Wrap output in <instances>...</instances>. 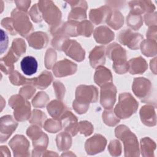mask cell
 <instances>
[{
  "instance_id": "cell-5",
  "label": "cell",
  "mask_w": 157,
  "mask_h": 157,
  "mask_svg": "<svg viewBox=\"0 0 157 157\" xmlns=\"http://www.w3.org/2000/svg\"><path fill=\"white\" fill-rule=\"evenodd\" d=\"M11 18L15 30L22 36H26L33 30L32 25L25 12L14 9L12 12Z\"/></svg>"
},
{
  "instance_id": "cell-10",
  "label": "cell",
  "mask_w": 157,
  "mask_h": 157,
  "mask_svg": "<svg viewBox=\"0 0 157 157\" xmlns=\"http://www.w3.org/2000/svg\"><path fill=\"white\" fill-rule=\"evenodd\" d=\"M116 88L112 83L103 85L101 92V104L106 109H111L115 102Z\"/></svg>"
},
{
  "instance_id": "cell-14",
  "label": "cell",
  "mask_w": 157,
  "mask_h": 157,
  "mask_svg": "<svg viewBox=\"0 0 157 157\" xmlns=\"http://www.w3.org/2000/svg\"><path fill=\"white\" fill-rule=\"evenodd\" d=\"M9 145L12 149L14 156H24L28 152L29 142L27 139L20 135H16L9 142Z\"/></svg>"
},
{
  "instance_id": "cell-26",
  "label": "cell",
  "mask_w": 157,
  "mask_h": 157,
  "mask_svg": "<svg viewBox=\"0 0 157 157\" xmlns=\"http://www.w3.org/2000/svg\"><path fill=\"white\" fill-rule=\"evenodd\" d=\"M53 77L50 72H43L38 77L31 79V82L39 89H45L52 82Z\"/></svg>"
},
{
  "instance_id": "cell-38",
  "label": "cell",
  "mask_w": 157,
  "mask_h": 157,
  "mask_svg": "<svg viewBox=\"0 0 157 157\" xmlns=\"http://www.w3.org/2000/svg\"><path fill=\"white\" fill-rule=\"evenodd\" d=\"M56 58V55L54 50L52 49H49L47 50L45 56V66L47 68L50 69L52 67L53 63H55Z\"/></svg>"
},
{
  "instance_id": "cell-37",
  "label": "cell",
  "mask_w": 157,
  "mask_h": 157,
  "mask_svg": "<svg viewBox=\"0 0 157 157\" xmlns=\"http://www.w3.org/2000/svg\"><path fill=\"white\" fill-rule=\"evenodd\" d=\"M80 130L82 134H85V136H89L92 133L93 128L89 122L87 121H82L78 124V131Z\"/></svg>"
},
{
  "instance_id": "cell-35",
  "label": "cell",
  "mask_w": 157,
  "mask_h": 157,
  "mask_svg": "<svg viewBox=\"0 0 157 157\" xmlns=\"http://www.w3.org/2000/svg\"><path fill=\"white\" fill-rule=\"evenodd\" d=\"M44 128L47 131H49L52 133H55L61 129V125L58 120L50 119L45 122Z\"/></svg>"
},
{
  "instance_id": "cell-15",
  "label": "cell",
  "mask_w": 157,
  "mask_h": 157,
  "mask_svg": "<svg viewBox=\"0 0 157 157\" xmlns=\"http://www.w3.org/2000/svg\"><path fill=\"white\" fill-rule=\"evenodd\" d=\"M150 86V82L145 78H136L132 85V91L134 94L140 99L144 98L149 91Z\"/></svg>"
},
{
  "instance_id": "cell-22",
  "label": "cell",
  "mask_w": 157,
  "mask_h": 157,
  "mask_svg": "<svg viewBox=\"0 0 157 157\" xmlns=\"http://www.w3.org/2000/svg\"><path fill=\"white\" fill-rule=\"evenodd\" d=\"M94 81L99 86H102L112 82V76L110 71L104 67L99 66L94 74Z\"/></svg>"
},
{
  "instance_id": "cell-29",
  "label": "cell",
  "mask_w": 157,
  "mask_h": 157,
  "mask_svg": "<svg viewBox=\"0 0 157 157\" xmlns=\"http://www.w3.org/2000/svg\"><path fill=\"white\" fill-rule=\"evenodd\" d=\"M58 148L59 150H64L69 148L71 145V144L65 142H71V139L69 135L66 132H62L57 136L56 138Z\"/></svg>"
},
{
  "instance_id": "cell-16",
  "label": "cell",
  "mask_w": 157,
  "mask_h": 157,
  "mask_svg": "<svg viewBox=\"0 0 157 157\" xmlns=\"http://www.w3.org/2000/svg\"><path fill=\"white\" fill-rule=\"evenodd\" d=\"M110 14V8L105 6L97 9H91L90 12V18L94 23L99 24L107 21Z\"/></svg>"
},
{
  "instance_id": "cell-4",
  "label": "cell",
  "mask_w": 157,
  "mask_h": 157,
  "mask_svg": "<svg viewBox=\"0 0 157 157\" xmlns=\"http://www.w3.org/2000/svg\"><path fill=\"white\" fill-rule=\"evenodd\" d=\"M9 105L14 109V117L18 121L28 120L30 117V104L18 95L12 96L9 99Z\"/></svg>"
},
{
  "instance_id": "cell-21",
  "label": "cell",
  "mask_w": 157,
  "mask_h": 157,
  "mask_svg": "<svg viewBox=\"0 0 157 157\" xmlns=\"http://www.w3.org/2000/svg\"><path fill=\"white\" fill-rule=\"evenodd\" d=\"M74 3V6H71L74 9H72L71 12L68 16L69 20H83L86 18V9L87 8L86 2L85 1H77V4H75V1H72Z\"/></svg>"
},
{
  "instance_id": "cell-18",
  "label": "cell",
  "mask_w": 157,
  "mask_h": 157,
  "mask_svg": "<svg viewBox=\"0 0 157 157\" xmlns=\"http://www.w3.org/2000/svg\"><path fill=\"white\" fill-rule=\"evenodd\" d=\"M18 56L10 49L6 56L1 59V71L6 74H10L13 71L14 67L13 63L18 60Z\"/></svg>"
},
{
  "instance_id": "cell-44",
  "label": "cell",
  "mask_w": 157,
  "mask_h": 157,
  "mask_svg": "<svg viewBox=\"0 0 157 157\" xmlns=\"http://www.w3.org/2000/svg\"><path fill=\"white\" fill-rule=\"evenodd\" d=\"M1 54H2L7 49L8 46V37L7 36L2 29H1Z\"/></svg>"
},
{
  "instance_id": "cell-43",
  "label": "cell",
  "mask_w": 157,
  "mask_h": 157,
  "mask_svg": "<svg viewBox=\"0 0 157 157\" xmlns=\"http://www.w3.org/2000/svg\"><path fill=\"white\" fill-rule=\"evenodd\" d=\"M35 92V88L31 85H28L21 88L19 91L20 94L24 96L26 99H30Z\"/></svg>"
},
{
  "instance_id": "cell-17",
  "label": "cell",
  "mask_w": 157,
  "mask_h": 157,
  "mask_svg": "<svg viewBox=\"0 0 157 157\" xmlns=\"http://www.w3.org/2000/svg\"><path fill=\"white\" fill-rule=\"evenodd\" d=\"M94 36L97 42L102 44H105L113 39L114 33L107 27L102 26L95 29L94 32Z\"/></svg>"
},
{
  "instance_id": "cell-31",
  "label": "cell",
  "mask_w": 157,
  "mask_h": 157,
  "mask_svg": "<svg viewBox=\"0 0 157 157\" xmlns=\"http://www.w3.org/2000/svg\"><path fill=\"white\" fill-rule=\"evenodd\" d=\"M11 50L18 56H20L26 51V44L25 41L21 39H15L12 42Z\"/></svg>"
},
{
  "instance_id": "cell-6",
  "label": "cell",
  "mask_w": 157,
  "mask_h": 157,
  "mask_svg": "<svg viewBox=\"0 0 157 157\" xmlns=\"http://www.w3.org/2000/svg\"><path fill=\"white\" fill-rule=\"evenodd\" d=\"M38 7L44 20L48 24L54 25L60 20L61 12L52 1H39Z\"/></svg>"
},
{
  "instance_id": "cell-23",
  "label": "cell",
  "mask_w": 157,
  "mask_h": 157,
  "mask_svg": "<svg viewBox=\"0 0 157 157\" xmlns=\"http://www.w3.org/2000/svg\"><path fill=\"white\" fill-rule=\"evenodd\" d=\"M63 126L65 131L71 133L72 136L77 134L78 131V124H77L76 117L71 112H67L62 118Z\"/></svg>"
},
{
  "instance_id": "cell-19",
  "label": "cell",
  "mask_w": 157,
  "mask_h": 157,
  "mask_svg": "<svg viewBox=\"0 0 157 157\" xmlns=\"http://www.w3.org/2000/svg\"><path fill=\"white\" fill-rule=\"evenodd\" d=\"M29 45L36 49H40L47 45L48 37L45 33L36 32L27 38Z\"/></svg>"
},
{
  "instance_id": "cell-24",
  "label": "cell",
  "mask_w": 157,
  "mask_h": 157,
  "mask_svg": "<svg viewBox=\"0 0 157 157\" xmlns=\"http://www.w3.org/2000/svg\"><path fill=\"white\" fill-rule=\"evenodd\" d=\"M104 47L102 46L96 47L90 53V61L93 67L99 66L105 63Z\"/></svg>"
},
{
  "instance_id": "cell-32",
  "label": "cell",
  "mask_w": 157,
  "mask_h": 157,
  "mask_svg": "<svg viewBox=\"0 0 157 157\" xmlns=\"http://www.w3.org/2000/svg\"><path fill=\"white\" fill-rule=\"evenodd\" d=\"M142 22V17L140 15L130 13L127 17V24L134 30H136L140 27Z\"/></svg>"
},
{
  "instance_id": "cell-8",
  "label": "cell",
  "mask_w": 157,
  "mask_h": 157,
  "mask_svg": "<svg viewBox=\"0 0 157 157\" xmlns=\"http://www.w3.org/2000/svg\"><path fill=\"white\" fill-rule=\"evenodd\" d=\"M66 54L77 61L84 59L85 51L78 43L75 40H66L62 46V48Z\"/></svg>"
},
{
  "instance_id": "cell-39",
  "label": "cell",
  "mask_w": 157,
  "mask_h": 157,
  "mask_svg": "<svg viewBox=\"0 0 157 157\" xmlns=\"http://www.w3.org/2000/svg\"><path fill=\"white\" fill-rule=\"evenodd\" d=\"M45 118L46 116L44 113H43V112L39 110H35L33 111V117L30 121L31 122V123H36L41 126L43 121L45 120Z\"/></svg>"
},
{
  "instance_id": "cell-13",
  "label": "cell",
  "mask_w": 157,
  "mask_h": 157,
  "mask_svg": "<svg viewBox=\"0 0 157 157\" xmlns=\"http://www.w3.org/2000/svg\"><path fill=\"white\" fill-rule=\"evenodd\" d=\"M77 65L75 63L64 59L58 62L53 68V71L56 77H63L73 74L77 70Z\"/></svg>"
},
{
  "instance_id": "cell-2",
  "label": "cell",
  "mask_w": 157,
  "mask_h": 157,
  "mask_svg": "<svg viewBox=\"0 0 157 157\" xmlns=\"http://www.w3.org/2000/svg\"><path fill=\"white\" fill-rule=\"evenodd\" d=\"M116 136L124 142L125 156H138V144L136 137L125 126L121 125L115 130Z\"/></svg>"
},
{
  "instance_id": "cell-1",
  "label": "cell",
  "mask_w": 157,
  "mask_h": 157,
  "mask_svg": "<svg viewBox=\"0 0 157 157\" xmlns=\"http://www.w3.org/2000/svg\"><path fill=\"white\" fill-rule=\"evenodd\" d=\"M107 55L113 61V67L119 74H124L129 69L128 63L126 61V51L116 43L111 44L107 49Z\"/></svg>"
},
{
  "instance_id": "cell-25",
  "label": "cell",
  "mask_w": 157,
  "mask_h": 157,
  "mask_svg": "<svg viewBox=\"0 0 157 157\" xmlns=\"http://www.w3.org/2000/svg\"><path fill=\"white\" fill-rule=\"evenodd\" d=\"M129 72L131 74H140L147 69V64L144 58L139 57L131 59L128 63Z\"/></svg>"
},
{
  "instance_id": "cell-41",
  "label": "cell",
  "mask_w": 157,
  "mask_h": 157,
  "mask_svg": "<svg viewBox=\"0 0 157 157\" xmlns=\"http://www.w3.org/2000/svg\"><path fill=\"white\" fill-rule=\"evenodd\" d=\"M109 149L112 155H120L121 153V145L118 140L112 141L109 145Z\"/></svg>"
},
{
  "instance_id": "cell-9",
  "label": "cell",
  "mask_w": 157,
  "mask_h": 157,
  "mask_svg": "<svg viewBox=\"0 0 157 157\" xmlns=\"http://www.w3.org/2000/svg\"><path fill=\"white\" fill-rule=\"evenodd\" d=\"M143 37L138 33H134L130 29H126L122 31L118 36V39L121 44L127 45L131 49L136 50L139 48V43Z\"/></svg>"
},
{
  "instance_id": "cell-45",
  "label": "cell",
  "mask_w": 157,
  "mask_h": 157,
  "mask_svg": "<svg viewBox=\"0 0 157 157\" xmlns=\"http://www.w3.org/2000/svg\"><path fill=\"white\" fill-rule=\"evenodd\" d=\"M15 3L17 4L18 10L25 12L28 9L31 1H15Z\"/></svg>"
},
{
  "instance_id": "cell-34",
  "label": "cell",
  "mask_w": 157,
  "mask_h": 157,
  "mask_svg": "<svg viewBox=\"0 0 157 157\" xmlns=\"http://www.w3.org/2000/svg\"><path fill=\"white\" fill-rule=\"evenodd\" d=\"M48 101V97L44 92H40L37 94L33 100V104L36 107H42L45 105Z\"/></svg>"
},
{
  "instance_id": "cell-28",
  "label": "cell",
  "mask_w": 157,
  "mask_h": 157,
  "mask_svg": "<svg viewBox=\"0 0 157 157\" xmlns=\"http://www.w3.org/2000/svg\"><path fill=\"white\" fill-rule=\"evenodd\" d=\"M106 22L111 28L117 30L123 25L124 19L120 12L114 11L113 13H111Z\"/></svg>"
},
{
  "instance_id": "cell-40",
  "label": "cell",
  "mask_w": 157,
  "mask_h": 157,
  "mask_svg": "<svg viewBox=\"0 0 157 157\" xmlns=\"http://www.w3.org/2000/svg\"><path fill=\"white\" fill-rule=\"evenodd\" d=\"M1 25L4 28H6L12 35H15L17 34V32L13 28V22L11 18H3L1 21Z\"/></svg>"
},
{
  "instance_id": "cell-33",
  "label": "cell",
  "mask_w": 157,
  "mask_h": 157,
  "mask_svg": "<svg viewBox=\"0 0 157 157\" xmlns=\"http://www.w3.org/2000/svg\"><path fill=\"white\" fill-rule=\"evenodd\" d=\"M9 80L12 84L15 85H23L25 83H27L28 82L31 81V80L26 79V78L22 76L17 71H13L10 73Z\"/></svg>"
},
{
  "instance_id": "cell-27",
  "label": "cell",
  "mask_w": 157,
  "mask_h": 157,
  "mask_svg": "<svg viewBox=\"0 0 157 157\" xmlns=\"http://www.w3.org/2000/svg\"><path fill=\"white\" fill-rule=\"evenodd\" d=\"M47 110L52 117L58 118L61 116L64 110V105L62 104V102L57 100H55L48 104Z\"/></svg>"
},
{
  "instance_id": "cell-11",
  "label": "cell",
  "mask_w": 157,
  "mask_h": 157,
  "mask_svg": "<svg viewBox=\"0 0 157 157\" xmlns=\"http://www.w3.org/2000/svg\"><path fill=\"white\" fill-rule=\"evenodd\" d=\"M18 123L10 115H6L1 118V142L7 140L15 130Z\"/></svg>"
},
{
  "instance_id": "cell-3",
  "label": "cell",
  "mask_w": 157,
  "mask_h": 157,
  "mask_svg": "<svg viewBox=\"0 0 157 157\" xmlns=\"http://www.w3.org/2000/svg\"><path fill=\"white\" fill-rule=\"evenodd\" d=\"M137 107L138 103L129 93L121 94L115 113L120 118H127L136 112Z\"/></svg>"
},
{
  "instance_id": "cell-36",
  "label": "cell",
  "mask_w": 157,
  "mask_h": 157,
  "mask_svg": "<svg viewBox=\"0 0 157 157\" xmlns=\"http://www.w3.org/2000/svg\"><path fill=\"white\" fill-rule=\"evenodd\" d=\"M113 113V112H112V110L104 111L102 115L103 120L105 123L109 126H114L120 121V120L117 118Z\"/></svg>"
},
{
  "instance_id": "cell-20",
  "label": "cell",
  "mask_w": 157,
  "mask_h": 157,
  "mask_svg": "<svg viewBox=\"0 0 157 157\" xmlns=\"http://www.w3.org/2000/svg\"><path fill=\"white\" fill-rule=\"evenodd\" d=\"M21 69L23 72L27 75H31L37 71L38 64L36 58L32 56L24 57L20 63Z\"/></svg>"
},
{
  "instance_id": "cell-7",
  "label": "cell",
  "mask_w": 157,
  "mask_h": 157,
  "mask_svg": "<svg viewBox=\"0 0 157 157\" xmlns=\"http://www.w3.org/2000/svg\"><path fill=\"white\" fill-rule=\"evenodd\" d=\"M75 97V100L81 102H94L98 99V91L93 86L81 85L77 88Z\"/></svg>"
},
{
  "instance_id": "cell-30",
  "label": "cell",
  "mask_w": 157,
  "mask_h": 157,
  "mask_svg": "<svg viewBox=\"0 0 157 157\" xmlns=\"http://www.w3.org/2000/svg\"><path fill=\"white\" fill-rule=\"evenodd\" d=\"M93 30V26L92 24L88 21H84L80 23L77 28V34L79 35H83L86 37L90 36Z\"/></svg>"
},
{
  "instance_id": "cell-42",
  "label": "cell",
  "mask_w": 157,
  "mask_h": 157,
  "mask_svg": "<svg viewBox=\"0 0 157 157\" xmlns=\"http://www.w3.org/2000/svg\"><path fill=\"white\" fill-rule=\"evenodd\" d=\"M37 4H35L31 9L30 16L33 20L35 22H39L42 20L40 10Z\"/></svg>"
},
{
  "instance_id": "cell-12",
  "label": "cell",
  "mask_w": 157,
  "mask_h": 157,
  "mask_svg": "<svg viewBox=\"0 0 157 157\" xmlns=\"http://www.w3.org/2000/svg\"><path fill=\"white\" fill-rule=\"evenodd\" d=\"M105 145V139L101 135L96 134L86 140L85 149L88 154L93 155L104 150Z\"/></svg>"
}]
</instances>
